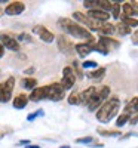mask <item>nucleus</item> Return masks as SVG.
Wrapping results in <instances>:
<instances>
[{
    "label": "nucleus",
    "mask_w": 138,
    "mask_h": 148,
    "mask_svg": "<svg viewBox=\"0 0 138 148\" xmlns=\"http://www.w3.org/2000/svg\"><path fill=\"white\" fill-rule=\"evenodd\" d=\"M24 10H26V5L22 2H10L5 9V14L6 15H19Z\"/></svg>",
    "instance_id": "9d476101"
},
{
    "label": "nucleus",
    "mask_w": 138,
    "mask_h": 148,
    "mask_svg": "<svg viewBox=\"0 0 138 148\" xmlns=\"http://www.w3.org/2000/svg\"><path fill=\"white\" fill-rule=\"evenodd\" d=\"M58 47H59V51H61V52L70 53L73 45H71L70 40H67V37H66V36H59V37H58Z\"/></svg>",
    "instance_id": "4468645a"
},
{
    "label": "nucleus",
    "mask_w": 138,
    "mask_h": 148,
    "mask_svg": "<svg viewBox=\"0 0 138 148\" xmlns=\"http://www.w3.org/2000/svg\"><path fill=\"white\" fill-rule=\"evenodd\" d=\"M108 95H110V88L108 86H104V88H101V89H97L95 95L92 96V99H91V102L88 104V110L89 111L98 110V107L104 104V101L108 98Z\"/></svg>",
    "instance_id": "7ed1b4c3"
},
{
    "label": "nucleus",
    "mask_w": 138,
    "mask_h": 148,
    "mask_svg": "<svg viewBox=\"0 0 138 148\" xmlns=\"http://www.w3.org/2000/svg\"><path fill=\"white\" fill-rule=\"evenodd\" d=\"M66 95L64 88L59 84V83H52L46 86V99H51V101H61Z\"/></svg>",
    "instance_id": "20e7f679"
},
{
    "label": "nucleus",
    "mask_w": 138,
    "mask_h": 148,
    "mask_svg": "<svg viewBox=\"0 0 138 148\" xmlns=\"http://www.w3.org/2000/svg\"><path fill=\"white\" fill-rule=\"evenodd\" d=\"M0 101H2V99H0Z\"/></svg>",
    "instance_id": "37998d69"
},
{
    "label": "nucleus",
    "mask_w": 138,
    "mask_h": 148,
    "mask_svg": "<svg viewBox=\"0 0 138 148\" xmlns=\"http://www.w3.org/2000/svg\"><path fill=\"white\" fill-rule=\"evenodd\" d=\"M68 104L70 105H79L80 104V93H77V92H73L70 96H68Z\"/></svg>",
    "instance_id": "bb28decb"
},
{
    "label": "nucleus",
    "mask_w": 138,
    "mask_h": 148,
    "mask_svg": "<svg viewBox=\"0 0 138 148\" xmlns=\"http://www.w3.org/2000/svg\"><path fill=\"white\" fill-rule=\"evenodd\" d=\"M74 49H76V52H77L82 58L88 56V55H89V53L92 52V47H91V45H89V43H79V45L74 46Z\"/></svg>",
    "instance_id": "f3484780"
},
{
    "label": "nucleus",
    "mask_w": 138,
    "mask_h": 148,
    "mask_svg": "<svg viewBox=\"0 0 138 148\" xmlns=\"http://www.w3.org/2000/svg\"><path fill=\"white\" fill-rule=\"evenodd\" d=\"M0 40H2V46L6 47V49H9V51H14V52L19 51V43L12 36L3 33V34H0Z\"/></svg>",
    "instance_id": "1a4fd4ad"
},
{
    "label": "nucleus",
    "mask_w": 138,
    "mask_h": 148,
    "mask_svg": "<svg viewBox=\"0 0 138 148\" xmlns=\"http://www.w3.org/2000/svg\"><path fill=\"white\" fill-rule=\"evenodd\" d=\"M31 73H34V68H33V67L28 68V70H26V74H31Z\"/></svg>",
    "instance_id": "a19ab883"
},
{
    "label": "nucleus",
    "mask_w": 138,
    "mask_h": 148,
    "mask_svg": "<svg viewBox=\"0 0 138 148\" xmlns=\"http://www.w3.org/2000/svg\"><path fill=\"white\" fill-rule=\"evenodd\" d=\"M122 22H123L126 27H129V28L138 25V19H135V18H129V16H122Z\"/></svg>",
    "instance_id": "a878e982"
},
{
    "label": "nucleus",
    "mask_w": 138,
    "mask_h": 148,
    "mask_svg": "<svg viewBox=\"0 0 138 148\" xmlns=\"http://www.w3.org/2000/svg\"><path fill=\"white\" fill-rule=\"evenodd\" d=\"M39 116H43V111L42 110H39V111H37V113H33V114H28V117H27V120H34L36 117H39Z\"/></svg>",
    "instance_id": "72a5a7b5"
},
{
    "label": "nucleus",
    "mask_w": 138,
    "mask_h": 148,
    "mask_svg": "<svg viewBox=\"0 0 138 148\" xmlns=\"http://www.w3.org/2000/svg\"><path fill=\"white\" fill-rule=\"evenodd\" d=\"M3 53H5V47L2 46V43H0V58L3 56Z\"/></svg>",
    "instance_id": "58836bf2"
},
{
    "label": "nucleus",
    "mask_w": 138,
    "mask_h": 148,
    "mask_svg": "<svg viewBox=\"0 0 138 148\" xmlns=\"http://www.w3.org/2000/svg\"><path fill=\"white\" fill-rule=\"evenodd\" d=\"M98 133H101L103 136H117V135H120L119 130H106V129H98Z\"/></svg>",
    "instance_id": "c85d7f7f"
},
{
    "label": "nucleus",
    "mask_w": 138,
    "mask_h": 148,
    "mask_svg": "<svg viewBox=\"0 0 138 148\" xmlns=\"http://www.w3.org/2000/svg\"><path fill=\"white\" fill-rule=\"evenodd\" d=\"M122 9H123V16L132 18V16H137V15H138V9H135V8L131 5V2L123 3V5H122Z\"/></svg>",
    "instance_id": "a211bd4d"
},
{
    "label": "nucleus",
    "mask_w": 138,
    "mask_h": 148,
    "mask_svg": "<svg viewBox=\"0 0 138 148\" xmlns=\"http://www.w3.org/2000/svg\"><path fill=\"white\" fill-rule=\"evenodd\" d=\"M115 30L117 31V34H120V36H128L129 33H131V28L129 27H126L123 22H119L117 25L115 27Z\"/></svg>",
    "instance_id": "5701e85b"
},
{
    "label": "nucleus",
    "mask_w": 138,
    "mask_h": 148,
    "mask_svg": "<svg viewBox=\"0 0 138 148\" xmlns=\"http://www.w3.org/2000/svg\"><path fill=\"white\" fill-rule=\"evenodd\" d=\"M58 25H59L62 30H64L66 33H68L70 36L76 37V39L86 40V43H89V45H92L94 40H95L94 36H92V33H91L89 30L83 28L80 24L74 22V21L70 19V18H61V19L58 21Z\"/></svg>",
    "instance_id": "f257e3e1"
},
{
    "label": "nucleus",
    "mask_w": 138,
    "mask_h": 148,
    "mask_svg": "<svg viewBox=\"0 0 138 148\" xmlns=\"http://www.w3.org/2000/svg\"><path fill=\"white\" fill-rule=\"evenodd\" d=\"M98 9L108 14V10L113 9V2H108V0H98Z\"/></svg>",
    "instance_id": "4be33fe9"
},
{
    "label": "nucleus",
    "mask_w": 138,
    "mask_h": 148,
    "mask_svg": "<svg viewBox=\"0 0 138 148\" xmlns=\"http://www.w3.org/2000/svg\"><path fill=\"white\" fill-rule=\"evenodd\" d=\"M104 74H106V68H103V67H101V68H97L95 71H92V73L89 74V77H91V79H94V80H101Z\"/></svg>",
    "instance_id": "393cba45"
},
{
    "label": "nucleus",
    "mask_w": 138,
    "mask_h": 148,
    "mask_svg": "<svg viewBox=\"0 0 138 148\" xmlns=\"http://www.w3.org/2000/svg\"><path fill=\"white\" fill-rule=\"evenodd\" d=\"M98 42L101 43V45H104V46L108 49V52H110V49L117 47V46H119V42H116L115 39H111V37H106V36H101Z\"/></svg>",
    "instance_id": "6ab92c4d"
},
{
    "label": "nucleus",
    "mask_w": 138,
    "mask_h": 148,
    "mask_svg": "<svg viewBox=\"0 0 138 148\" xmlns=\"http://www.w3.org/2000/svg\"><path fill=\"white\" fill-rule=\"evenodd\" d=\"M132 43L134 45H138V30L132 34Z\"/></svg>",
    "instance_id": "e433bc0d"
},
{
    "label": "nucleus",
    "mask_w": 138,
    "mask_h": 148,
    "mask_svg": "<svg viewBox=\"0 0 138 148\" xmlns=\"http://www.w3.org/2000/svg\"><path fill=\"white\" fill-rule=\"evenodd\" d=\"M92 141H94L92 136H86V138H79V139H76L77 144H89V142H92Z\"/></svg>",
    "instance_id": "473e14b6"
},
{
    "label": "nucleus",
    "mask_w": 138,
    "mask_h": 148,
    "mask_svg": "<svg viewBox=\"0 0 138 148\" xmlns=\"http://www.w3.org/2000/svg\"><path fill=\"white\" fill-rule=\"evenodd\" d=\"M98 31L101 33L103 36L108 37L110 34H113L116 30H115V25H111V24H108V22H103V24H101V28H99Z\"/></svg>",
    "instance_id": "412c9836"
},
{
    "label": "nucleus",
    "mask_w": 138,
    "mask_h": 148,
    "mask_svg": "<svg viewBox=\"0 0 138 148\" xmlns=\"http://www.w3.org/2000/svg\"><path fill=\"white\" fill-rule=\"evenodd\" d=\"M28 99H31L33 102H39L42 99H46V86H40V88H36L34 90H31Z\"/></svg>",
    "instance_id": "9b49d317"
},
{
    "label": "nucleus",
    "mask_w": 138,
    "mask_h": 148,
    "mask_svg": "<svg viewBox=\"0 0 138 148\" xmlns=\"http://www.w3.org/2000/svg\"><path fill=\"white\" fill-rule=\"evenodd\" d=\"M137 121H138V114H135V116L129 117V123H131V125H135Z\"/></svg>",
    "instance_id": "4c0bfd02"
},
{
    "label": "nucleus",
    "mask_w": 138,
    "mask_h": 148,
    "mask_svg": "<svg viewBox=\"0 0 138 148\" xmlns=\"http://www.w3.org/2000/svg\"><path fill=\"white\" fill-rule=\"evenodd\" d=\"M83 6L88 8L89 10L98 9V0H85V2H83Z\"/></svg>",
    "instance_id": "c756f323"
},
{
    "label": "nucleus",
    "mask_w": 138,
    "mask_h": 148,
    "mask_svg": "<svg viewBox=\"0 0 138 148\" xmlns=\"http://www.w3.org/2000/svg\"><path fill=\"white\" fill-rule=\"evenodd\" d=\"M14 107L17 108V110H22V108H26L27 107V104H28V96L27 95H24V93H19L15 99H14Z\"/></svg>",
    "instance_id": "dca6fc26"
},
{
    "label": "nucleus",
    "mask_w": 138,
    "mask_h": 148,
    "mask_svg": "<svg viewBox=\"0 0 138 148\" xmlns=\"http://www.w3.org/2000/svg\"><path fill=\"white\" fill-rule=\"evenodd\" d=\"M74 82H76V74H74L71 67H66L62 70V79L59 82V84L64 88V90H68L74 86Z\"/></svg>",
    "instance_id": "0eeeda50"
},
{
    "label": "nucleus",
    "mask_w": 138,
    "mask_h": 148,
    "mask_svg": "<svg viewBox=\"0 0 138 148\" xmlns=\"http://www.w3.org/2000/svg\"><path fill=\"white\" fill-rule=\"evenodd\" d=\"M120 5L119 3H113V9H111V12H113V18H120Z\"/></svg>",
    "instance_id": "7c9ffc66"
},
{
    "label": "nucleus",
    "mask_w": 138,
    "mask_h": 148,
    "mask_svg": "<svg viewBox=\"0 0 138 148\" xmlns=\"http://www.w3.org/2000/svg\"><path fill=\"white\" fill-rule=\"evenodd\" d=\"M61 148H70V147H67V145H62Z\"/></svg>",
    "instance_id": "79ce46f5"
},
{
    "label": "nucleus",
    "mask_w": 138,
    "mask_h": 148,
    "mask_svg": "<svg viewBox=\"0 0 138 148\" xmlns=\"http://www.w3.org/2000/svg\"><path fill=\"white\" fill-rule=\"evenodd\" d=\"M128 121H129V116H128V114H120V116L117 117V120H116V126H117V127H122V126L126 125Z\"/></svg>",
    "instance_id": "cd10ccee"
},
{
    "label": "nucleus",
    "mask_w": 138,
    "mask_h": 148,
    "mask_svg": "<svg viewBox=\"0 0 138 148\" xmlns=\"http://www.w3.org/2000/svg\"><path fill=\"white\" fill-rule=\"evenodd\" d=\"M26 148H42V147H39V145H33V144H28Z\"/></svg>",
    "instance_id": "ea45409f"
},
{
    "label": "nucleus",
    "mask_w": 138,
    "mask_h": 148,
    "mask_svg": "<svg viewBox=\"0 0 138 148\" xmlns=\"http://www.w3.org/2000/svg\"><path fill=\"white\" fill-rule=\"evenodd\" d=\"M18 39H19V40H26V42H30V40H31L30 36H27V34H19Z\"/></svg>",
    "instance_id": "c9c22d12"
},
{
    "label": "nucleus",
    "mask_w": 138,
    "mask_h": 148,
    "mask_svg": "<svg viewBox=\"0 0 138 148\" xmlns=\"http://www.w3.org/2000/svg\"><path fill=\"white\" fill-rule=\"evenodd\" d=\"M83 68H97V62L95 61H85V62L82 64Z\"/></svg>",
    "instance_id": "2f4dec72"
},
{
    "label": "nucleus",
    "mask_w": 138,
    "mask_h": 148,
    "mask_svg": "<svg viewBox=\"0 0 138 148\" xmlns=\"http://www.w3.org/2000/svg\"><path fill=\"white\" fill-rule=\"evenodd\" d=\"M73 68L76 70V74L79 77H82V70H80V67H79V62L77 61H73Z\"/></svg>",
    "instance_id": "f704fd0d"
},
{
    "label": "nucleus",
    "mask_w": 138,
    "mask_h": 148,
    "mask_svg": "<svg viewBox=\"0 0 138 148\" xmlns=\"http://www.w3.org/2000/svg\"><path fill=\"white\" fill-rule=\"evenodd\" d=\"M123 114H128L129 117L138 114V96L132 98V99L126 104V107H125V111H123Z\"/></svg>",
    "instance_id": "ddd939ff"
},
{
    "label": "nucleus",
    "mask_w": 138,
    "mask_h": 148,
    "mask_svg": "<svg viewBox=\"0 0 138 148\" xmlns=\"http://www.w3.org/2000/svg\"><path fill=\"white\" fill-rule=\"evenodd\" d=\"M88 16L92 18V19H95V21H98V22H104V21H107V19L110 18V15L107 14V12L99 10V9H92V10H89V12H88Z\"/></svg>",
    "instance_id": "f8f14e48"
},
{
    "label": "nucleus",
    "mask_w": 138,
    "mask_h": 148,
    "mask_svg": "<svg viewBox=\"0 0 138 148\" xmlns=\"http://www.w3.org/2000/svg\"><path fill=\"white\" fill-rule=\"evenodd\" d=\"M95 90H97V88H88L86 90H83L80 93V104L88 107V104H89L91 99H92V96L95 95Z\"/></svg>",
    "instance_id": "2eb2a0df"
},
{
    "label": "nucleus",
    "mask_w": 138,
    "mask_h": 148,
    "mask_svg": "<svg viewBox=\"0 0 138 148\" xmlns=\"http://www.w3.org/2000/svg\"><path fill=\"white\" fill-rule=\"evenodd\" d=\"M73 16H74V19H76V21H79V22L85 24V25H86L88 28H89L91 31H98L99 28H101V24H103V22H98V21H95V19L89 18L88 15L82 14V12H74Z\"/></svg>",
    "instance_id": "39448f33"
},
{
    "label": "nucleus",
    "mask_w": 138,
    "mask_h": 148,
    "mask_svg": "<svg viewBox=\"0 0 138 148\" xmlns=\"http://www.w3.org/2000/svg\"><path fill=\"white\" fill-rule=\"evenodd\" d=\"M14 86H15V79L14 77H9L6 82L0 83V99H2L3 102L10 101L12 92H14Z\"/></svg>",
    "instance_id": "423d86ee"
},
{
    "label": "nucleus",
    "mask_w": 138,
    "mask_h": 148,
    "mask_svg": "<svg viewBox=\"0 0 138 148\" xmlns=\"http://www.w3.org/2000/svg\"><path fill=\"white\" fill-rule=\"evenodd\" d=\"M119 107H120L119 98H116V96L108 98V99L99 107V110L97 111V119L101 123H108L111 119L116 117L117 111H119Z\"/></svg>",
    "instance_id": "f03ea898"
},
{
    "label": "nucleus",
    "mask_w": 138,
    "mask_h": 148,
    "mask_svg": "<svg viewBox=\"0 0 138 148\" xmlns=\"http://www.w3.org/2000/svg\"><path fill=\"white\" fill-rule=\"evenodd\" d=\"M91 47H92V51H97V52L103 53V55H107V53H108V49H107L104 45H101L99 42H97V43H92V45H91Z\"/></svg>",
    "instance_id": "b1692460"
},
{
    "label": "nucleus",
    "mask_w": 138,
    "mask_h": 148,
    "mask_svg": "<svg viewBox=\"0 0 138 148\" xmlns=\"http://www.w3.org/2000/svg\"><path fill=\"white\" fill-rule=\"evenodd\" d=\"M21 84H22V88H26L27 90H34L37 88V80L31 79V77H26V79L21 80Z\"/></svg>",
    "instance_id": "aec40b11"
},
{
    "label": "nucleus",
    "mask_w": 138,
    "mask_h": 148,
    "mask_svg": "<svg viewBox=\"0 0 138 148\" xmlns=\"http://www.w3.org/2000/svg\"><path fill=\"white\" fill-rule=\"evenodd\" d=\"M33 33H36L37 36L40 37V40L45 42V43H52V42L55 40L54 33H51V31H49L46 27H43V25H36V27L33 28Z\"/></svg>",
    "instance_id": "6e6552de"
}]
</instances>
